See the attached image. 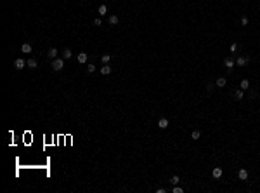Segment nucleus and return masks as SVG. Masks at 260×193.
Listing matches in <instances>:
<instances>
[{
    "mask_svg": "<svg viewBox=\"0 0 260 193\" xmlns=\"http://www.w3.org/2000/svg\"><path fill=\"white\" fill-rule=\"evenodd\" d=\"M63 66H64L63 59H57V58L52 59V70H54V71H61V70H63Z\"/></svg>",
    "mask_w": 260,
    "mask_h": 193,
    "instance_id": "obj_1",
    "label": "nucleus"
},
{
    "mask_svg": "<svg viewBox=\"0 0 260 193\" xmlns=\"http://www.w3.org/2000/svg\"><path fill=\"white\" fill-rule=\"evenodd\" d=\"M248 61H250L248 56H239V58L236 59V64H237V66H244V64L248 63Z\"/></svg>",
    "mask_w": 260,
    "mask_h": 193,
    "instance_id": "obj_2",
    "label": "nucleus"
},
{
    "mask_svg": "<svg viewBox=\"0 0 260 193\" xmlns=\"http://www.w3.org/2000/svg\"><path fill=\"white\" fill-rule=\"evenodd\" d=\"M224 64H225V68H227V70H232V66L236 64V61H234L232 58H225L224 59Z\"/></svg>",
    "mask_w": 260,
    "mask_h": 193,
    "instance_id": "obj_3",
    "label": "nucleus"
},
{
    "mask_svg": "<svg viewBox=\"0 0 260 193\" xmlns=\"http://www.w3.org/2000/svg\"><path fill=\"white\" fill-rule=\"evenodd\" d=\"M21 52H23V54H29V52H31V44L24 42L23 45H21Z\"/></svg>",
    "mask_w": 260,
    "mask_h": 193,
    "instance_id": "obj_4",
    "label": "nucleus"
},
{
    "mask_svg": "<svg viewBox=\"0 0 260 193\" xmlns=\"http://www.w3.org/2000/svg\"><path fill=\"white\" fill-rule=\"evenodd\" d=\"M243 98H244V91H243V89H237L236 92H234V99H236V101H241Z\"/></svg>",
    "mask_w": 260,
    "mask_h": 193,
    "instance_id": "obj_5",
    "label": "nucleus"
},
{
    "mask_svg": "<svg viewBox=\"0 0 260 193\" xmlns=\"http://www.w3.org/2000/svg\"><path fill=\"white\" fill-rule=\"evenodd\" d=\"M76 59H78V63H80V64H83V63H87V59H88V56H87L85 52H80L78 56H76Z\"/></svg>",
    "mask_w": 260,
    "mask_h": 193,
    "instance_id": "obj_6",
    "label": "nucleus"
},
{
    "mask_svg": "<svg viewBox=\"0 0 260 193\" xmlns=\"http://www.w3.org/2000/svg\"><path fill=\"white\" fill-rule=\"evenodd\" d=\"M237 176H239V179H241V181H244V179H248V170H246V169H239Z\"/></svg>",
    "mask_w": 260,
    "mask_h": 193,
    "instance_id": "obj_7",
    "label": "nucleus"
},
{
    "mask_svg": "<svg viewBox=\"0 0 260 193\" xmlns=\"http://www.w3.org/2000/svg\"><path fill=\"white\" fill-rule=\"evenodd\" d=\"M14 66H16V70H23L24 68V59H21V58L16 59V61H14Z\"/></svg>",
    "mask_w": 260,
    "mask_h": 193,
    "instance_id": "obj_8",
    "label": "nucleus"
},
{
    "mask_svg": "<svg viewBox=\"0 0 260 193\" xmlns=\"http://www.w3.org/2000/svg\"><path fill=\"white\" fill-rule=\"evenodd\" d=\"M158 127L160 129H167L168 127V118H160V120H158Z\"/></svg>",
    "mask_w": 260,
    "mask_h": 193,
    "instance_id": "obj_9",
    "label": "nucleus"
},
{
    "mask_svg": "<svg viewBox=\"0 0 260 193\" xmlns=\"http://www.w3.org/2000/svg\"><path fill=\"white\" fill-rule=\"evenodd\" d=\"M212 174H213V177H215V179H220V177H222V174H224V172H222V169H220V167H215V169H213V172H212Z\"/></svg>",
    "mask_w": 260,
    "mask_h": 193,
    "instance_id": "obj_10",
    "label": "nucleus"
},
{
    "mask_svg": "<svg viewBox=\"0 0 260 193\" xmlns=\"http://www.w3.org/2000/svg\"><path fill=\"white\" fill-rule=\"evenodd\" d=\"M215 84H217V87H225V84H227V80H225L224 77H219V78H217V82H215Z\"/></svg>",
    "mask_w": 260,
    "mask_h": 193,
    "instance_id": "obj_11",
    "label": "nucleus"
},
{
    "mask_svg": "<svg viewBox=\"0 0 260 193\" xmlns=\"http://www.w3.org/2000/svg\"><path fill=\"white\" fill-rule=\"evenodd\" d=\"M111 73V68H109V64H104L102 68H101V75H109Z\"/></svg>",
    "mask_w": 260,
    "mask_h": 193,
    "instance_id": "obj_12",
    "label": "nucleus"
},
{
    "mask_svg": "<svg viewBox=\"0 0 260 193\" xmlns=\"http://www.w3.org/2000/svg\"><path fill=\"white\" fill-rule=\"evenodd\" d=\"M97 12H99V16H106V14H108V7H106V5H101V7L97 9Z\"/></svg>",
    "mask_w": 260,
    "mask_h": 193,
    "instance_id": "obj_13",
    "label": "nucleus"
},
{
    "mask_svg": "<svg viewBox=\"0 0 260 193\" xmlns=\"http://www.w3.org/2000/svg\"><path fill=\"white\" fill-rule=\"evenodd\" d=\"M250 87V82L244 78V80H241V84H239V89H243V91H246V89Z\"/></svg>",
    "mask_w": 260,
    "mask_h": 193,
    "instance_id": "obj_14",
    "label": "nucleus"
},
{
    "mask_svg": "<svg viewBox=\"0 0 260 193\" xmlns=\"http://www.w3.org/2000/svg\"><path fill=\"white\" fill-rule=\"evenodd\" d=\"M108 21H109V24H113V26H115V24H118V21H120V19H118V16H115V14H113V16H109V19H108Z\"/></svg>",
    "mask_w": 260,
    "mask_h": 193,
    "instance_id": "obj_15",
    "label": "nucleus"
},
{
    "mask_svg": "<svg viewBox=\"0 0 260 193\" xmlns=\"http://www.w3.org/2000/svg\"><path fill=\"white\" fill-rule=\"evenodd\" d=\"M56 56H57V49H56V47H52L50 51H49V58H50V59H56Z\"/></svg>",
    "mask_w": 260,
    "mask_h": 193,
    "instance_id": "obj_16",
    "label": "nucleus"
},
{
    "mask_svg": "<svg viewBox=\"0 0 260 193\" xmlns=\"http://www.w3.org/2000/svg\"><path fill=\"white\" fill-rule=\"evenodd\" d=\"M237 49H239V45H237L236 42H232V44H231V47H229V51H231L232 54H234V52H237Z\"/></svg>",
    "mask_w": 260,
    "mask_h": 193,
    "instance_id": "obj_17",
    "label": "nucleus"
},
{
    "mask_svg": "<svg viewBox=\"0 0 260 193\" xmlns=\"http://www.w3.org/2000/svg\"><path fill=\"white\" fill-rule=\"evenodd\" d=\"M199 136H201L199 130H192V132H191V139H199Z\"/></svg>",
    "mask_w": 260,
    "mask_h": 193,
    "instance_id": "obj_18",
    "label": "nucleus"
},
{
    "mask_svg": "<svg viewBox=\"0 0 260 193\" xmlns=\"http://www.w3.org/2000/svg\"><path fill=\"white\" fill-rule=\"evenodd\" d=\"M101 59H102V63H104V64H108V63L111 61V56H109V54H104V56H102Z\"/></svg>",
    "mask_w": 260,
    "mask_h": 193,
    "instance_id": "obj_19",
    "label": "nucleus"
},
{
    "mask_svg": "<svg viewBox=\"0 0 260 193\" xmlns=\"http://www.w3.org/2000/svg\"><path fill=\"white\" fill-rule=\"evenodd\" d=\"M179 181H180L179 176H172V177H170V183H172V184H179Z\"/></svg>",
    "mask_w": 260,
    "mask_h": 193,
    "instance_id": "obj_20",
    "label": "nucleus"
},
{
    "mask_svg": "<svg viewBox=\"0 0 260 193\" xmlns=\"http://www.w3.org/2000/svg\"><path fill=\"white\" fill-rule=\"evenodd\" d=\"M64 58H66V59L73 58V54H71V49H64Z\"/></svg>",
    "mask_w": 260,
    "mask_h": 193,
    "instance_id": "obj_21",
    "label": "nucleus"
},
{
    "mask_svg": "<svg viewBox=\"0 0 260 193\" xmlns=\"http://www.w3.org/2000/svg\"><path fill=\"white\" fill-rule=\"evenodd\" d=\"M29 66V68H36V61L35 59H28V63H26Z\"/></svg>",
    "mask_w": 260,
    "mask_h": 193,
    "instance_id": "obj_22",
    "label": "nucleus"
},
{
    "mask_svg": "<svg viewBox=\"0 0 260 193\" xmlns=\"http://www.w3.org/2000/svg\"><path fill=\"white\" fill-rule=\"evenodd\" d=\"M87 71H88V73H94V71H95V66H94V64H88V66H87Z\"/></svg>",
    "mask_w": 260,
    "mask_h": 193,
    "instance_id": "obj_23",
    "label": "nucleus"
},
{
    "mask_svg": "<svg viewBox=\"0 0 260 193\" xmlns=\"http://www.w3.org/2000/svg\"><path fill=\"white\" fill-rule=\"evenodd\" d=\"M172 191H173V193H182V191H184V190H182V188H179V186H177V184H175V186H173V190H172Z\"/></svg>",
    "mask_w": 260,
    "mask_h": 193,
    "instance_id": "obj_24",
    "label": "nucleus"
},
{
    "mask_svg": "<svg viewBox=\"0 0 260 193\" xmlns=\"http://www.w3.org/2000/svg\"><path fill=\"white\" fill-rule=\"evenodd\" d=\"M94 26H101V18H95V19H94Z\"/></svg>",
    "mask_w": 260,
    "mask_h": 193,
    "instance_id": "obj_25",
    "label": "nucleus"
},
{
    "mask_svg": "<svg viewBox=\"0 0 260 193\" xmlns=\"http://www.w3.org/2000/svg\"><path fill=\"white\" fill-rule=\"evenodd\" d=\"M241 23H243V24H248V18H246V16H244V18H241Z\"/></svg>",
    "mask_w": 260,
    "mask_h": 193,
    "instance_id": "obj_26",
    "label": "nucleus"
}]
</instances>
